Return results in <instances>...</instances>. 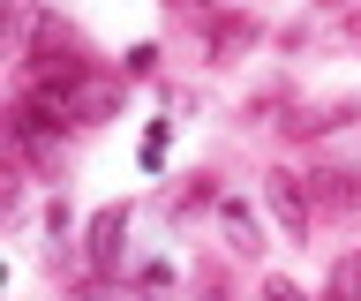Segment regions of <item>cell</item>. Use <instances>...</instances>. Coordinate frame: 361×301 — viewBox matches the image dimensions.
<instances>
[{"mask_svg": "<svg viewBox=\"0 0 361 301\" xmlns=\"http://www.w3.org/2000/svg\"><path fill=\"white\" fill-rule=\"evenodd\" d=\"M121 83H113V75H83V83H75V98H68L61 106V121L68 128H106V121H121Z\"/></svg>", "mask_w": 361, "mask_h": 301, "instance_id": "cell-1", "label": "cell"}, {"mask_svg": "<svg viewBox=\"0 0 361 301\" xmlns=\"http://www.w3.org/2000/svg\"><path fill=\"white\" fill-rule=\"evenodd\" d=\"M83 256H90V271H121V256H128V204H106L90 219Z\"/></svg>", "mask_w": 361, "mask_h": 301, "instance_id": "cell-2", "label": "cell"}, {"mask_svg": "<svg viewBox=\"0 0 361 301\" xmlns=\"http://www.w3.org/2000/svg\"><path fill=\"white\" fill-rule=\"evenodd\" d=\"M219 233H226L233 256H264V226H256V211L241 196H219Z\"/></svg>", "mask_w": 361, "mask_h": 301, "instance_id": "cell-5", "label": "cell"}, {"mask_svg": "<svg viewBox=\"0 0 361 301\" xmlns=\"http://www.w3.org/2000/svg\"><path fill=\"white\" fill-rule=\"evenodd\" d=\"M331 286H338V294H361V256H346V264H338Z\"/></svg>", "mask_w": 361, "mask_h": 301, "instance_id": "cell-9", "label": "cell"}, {"mask_svg": "<svg viewBox=\"0 0 361 301\" xmlns=\"http://www.w3.org/2000/svg\"><path fill=\"white\" fill-rule=\"evenodd\" d=\"M264 196H271V211H279V226L293 233V241H309V226H316V196L293 173H264Z\"/></svg>", "mask_w": 361, "mask_h": 301, "instance_id": "cell-3", "label": "cell"}, {"mask_svg": "<svg viewBox=\"0 0 361 301\" xmlns=\"http://www.w3.org/2000/svg\"><path fill=\"white\" fill-rule=\"evenodd\" d=\"M309 196H316L324 211H338V219H361V173H346V166L309 173Z\"/></svg>", "mask_w": 361, "mask_h": 301, "instance_id": "cell-4", "label": "cell"}, {"mask_svg": "<svg viewBox=\"0 0 361 301\" xmlns=\"http://www.w3.org/2000/svg\"><path fill=\"white\" fill-rule=\"evenodd\" d=\"M203 204H219V188H211V173H188V188H173V219H188V211H203Z\"/></svg>", "mask_w": 361, "mask_h": 301, "instance_id": "cell-8", "label": "cell"}, {"mask_svg": "<svg viewBox=\"0 0 361 301\" xmlns=\"http://www.w3.org/2000/svg\"><path fill=\"white\" fill-rule=\"evenodd\" d=\"M361 106L354 98H331V106H309V113H301V106H293V121H286V136H324V128H346V121H354Z\"/></svg>", "mask_w": 361, "mask_h": 301, "instance_id": "cell-6", "label": "cell"}, {"mask_svg": "<svg viewBox=\"0 0 361 301\" xmlns=\"http://www.w3.org/2000/svg\"><path fill=\"white\" fill-rule=\"evenodd\" d=\"M248 46H256V23H248V16H226V23L211 30V61H241Z\"/></svg>", "mask_w": 361, "mask_h": 301, "instance_id": "cell-7", "label": "cell"}]
</instances>
